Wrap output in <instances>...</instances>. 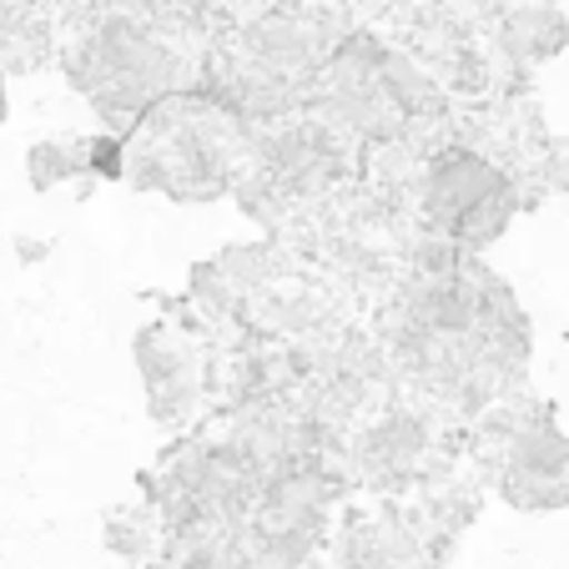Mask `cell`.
<instances>
[{"label":"cell","mask_w":569,"mask_h":569,"mask_svg":"<svg viewBox=\"0 0 569 569\" xmlns=\"http://www.w3.org/2000/svg\"><path fill=\"white\" fill-rule=\"evenodd\" d=\"M131 353H137V373L147 383V409L157 423L167 429H182L202 413V403L212 398V343L192 328H177V322H151L131 338Z\"/></svg>","instance_id":"6da1fadb"},{"label":"cell","mask_w":569,"mask_h":569,"mask_svg":"<svg viewBox=\"0 0 569 569\" xmlns=\"http://www.w3.org/2000/svg\"><path fill=\"white\" fill-rule=\"evenodd\" d=\"M419 222L423 227H449L453 217H463L469 207L489 202V197H515L519 192V172L505 167L499 157L463 147V141H439L423 157L419 172Z\"/></svg>","instance_id":"7a4b0ae2"},{"label":"cell","mask_w":569,"mask_h":569,"mask_svg":"<svg viewBox=\"0 0 569 569\" xmlns=\"http://www.w3.org/2000/svg\"><path fill=\"white\" fill-rule=\"evenodd\" d=\"M495 46L515 66H539L569 46V21L555 0H505L495 11Z\"/></svg>","instance_id":"3957f363"},{"label":"cell","mask_w":569,"mask_h":569,"mask_svg":"<svg viewBox=\"0 0 569 569\" xmlns=\"http://www.w3.org/2000/svg\"><path fill=\"white\" fill-rule=\"evenodd\" d=\"M499 473H529V479H569V433L549 409H529L519 433L499 453Z\"/></svg>","instance_id":"277c9868"},{"label":"cell","mask_w":569,"mask_h":569,"mask_svg":"<svg viewBox=\"0 0 569 569\" xmlns=\"http://www.w3.org/2000/svg\"><path fill=\"white\" fill-rule=\"evenodd\" d=\"M26 177L36 192H56L66 182H87V137H46L26 151Z\"/></svg>","instance_id":"5b68a950"},{"label":"cell","mask_w":569,"mask_h":569,"mask_svg":"<svg viewBox=\"0 0 569 569\" xmlns=\"http://www.w3.org/2000/svg\"><path fill=\"white\" fill-rule=\"evenodd\" d=\"M212 268L222 272V282L237 292V298L248 302L258 292L272 288V272H278V248L272 242H232L212 258Z\"/></svg>","instance_id":"8992f818"},{"label":"cell","mask_w":569,"mask_h":569,"mask_svg":"<svg viewBox=\"0 0 569 569\" xmlns=\"http://www.w3.org/2000/svg\"><path fill=\"white\" fill-rule=\"evenodd\" d=\"M232 202H237V212H242V217H252L258 227H272V232H278V227L288 222L292 197L282 192V182L272 172H262V167H248V172L232 182Z\"/></svg>","instance_id":"52a82bcc"},{"label":"cell","mask_w":569,"mask_h":569,"mask_svg":"<svg viewBox=\"0 0 569 569\" xmlns=\"http://www.w3.org/2000/svg\"><path fill=\"white\" fill-rule=\"evenodd\" d=\"M495 489L519 515H549L569 509V479H529V473H495Z\"/></svg>","instance_id":"ba28073f"},{"label":"cell","mask_w":569,"mask_h":569,"mask_svg":"<svg viewBox=\"0 0 569 569\" xmlns=\"http://www.w3.org/2000/svg\"><path fill=\"white\" fill-rule=\"evenodd\" d=\"M469 262V252L439 227H419V237L409 242V272L413 278H453Z\"/></svg>","instance_id":"9c48e42d"},{"label":"cell","mask_w":569,"mask_h":569,"mask_svg":"<svg viewBox=\"0 0 569 569\" xmlns=\"http://www.w3.org/2000/svg\"><path fill=\"white\" fill-rule=\"evenodd\" d=\"M107 549L127 565H147L151 555H161V529L157 515H111L107 519Z\"/></svg>","instance_id":"30bf717a"},{"label":"cell","mask_w":569,"mask_h":569,"mask_svg":"<svg viewBox=\"0 0 569 569\" xmlns=\"http://www.w3.org/2000/svg\"><path fill=\"white\" fill-rule=\"evenodd\" d=\"M87 177L91 182H121L127 177V141L111 131H91L87 137Z\"/></svg>","instance_id":"8fae6325"},{"label":"cell","mask_w":569,"mask_h":569,"mask_svg":"<svg viewBox=\"0 0 569 569\" xmlns=\"http://www.w3.org/2000/svg\"><path fill=\"white\" fill-rule=\"evenodd\" d=\"M535 187L545 197H569V151H545V157H535Z\"/></svg>","instance_id":"7c38bea8"},{"label":"cell","mask_w":569,"mask_h":569,"mask_svg":"<svg viewBox=\"0 0 569 569\" xmlns=\"http://www.w3.org/2000/svg\"><path fill=\"white\" fill-rule=\"evenodd\" d=\"M16 252H21V262H41L51 248H46V242H36V237H21V242H16Z\"/></svg>","instance_id":"4fadbf2b"},{"label":"cell","mask_w":569,"mask_h":569,"mask_svg":"<svg viewBox=\"0 0 569 569\" xmlns=\"http://www.w3.org/2000/svg\"><path fill=\"white\" fill-rule=\"evenodd\" d=\"M11 117V97H6V76H0V121Z\"/></svg>","instance_id":"5bb4252c"}]
</instances>
